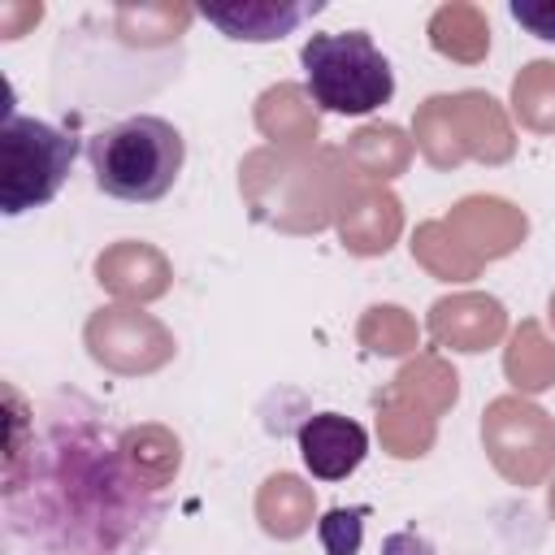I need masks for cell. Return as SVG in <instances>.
I'll use <instances>...</instances> for the list:
<instances>
[{
	"instance_id": "6da1fadb",
	"label": "cell",
	"mask_w": 555,
	"mask_h": 555,
	"mask_svg": "<svg viewBox=\"0 0 555 555\" xmlns=\"http://www.w3.org/2000/svg\"><path fill=\"white\" fill-rule=\"evenodd\" d=\"M4 520L39 555H139L160 520L108 429L104 412L78 395L26 403L4 382Z\"/></svg>"
},
{
	"instance_id": "7a4b0ae2",
	"label": "cell",
	"mask_w": 555,
	"mask_h": 555,
	"mask_svg": "<svg viewBox=\"0 0 555 555\" xmlns=\"http://www.w3.org/2000/svg\"><path fill=\"white\" fill-rule=\"evenodd\" d=\"M364 178L338 143L273 147L260 143L238 160V195L256 225L278 234H317L338 225Z\"/></svg>"
},
{
	"instance_id": "3957f363",
	"label": "cell",
	"mask_w": 555,
	"mask_h": 555,
	"mask_svg": "<svg viewBox=\"0 0 555 555\" xmlns=\"http://www.w3.org/2000/svg\"><path fill=\"white\" fill-rule=\"evenodd\" d=\"M87 160L104 195L121 204H156L173 191L186 160V143L173 121L134 113L95 130L87 143Z\"/></svg>"
},
{
	"instance_id": "277c9868",
	"label": "cell",
	"mask_w": 555,
	"mask_h": 555,
	"mask_svg": "<svg viewBox=\"0 0 555 555\" xmlns=\"http://www.w3.org/2000/svg\"><path fill=\"white\" fill-rule=\"evenodd\" d=\"M308 91L317 108L338 117H364L395 95V69L369 30H325L308 35L299 48Z\"/></svg>"
},
{
	"instance_id": "5b68a950",
	"label": "cell",
	"mask_w": 555,
	"mask_h": 555,
	"mask_svg": "<svg viewBox=\"0 0 555 555\" xmlns=\"http://www.w3.org/2000/svg\"><path fill=\"white\" fill-rule=\"evenodd\" d=\"M78 139L52 121L17 117L4 108L0 121V212L17 217L43 208L69 178Z\"/></svg>"
},
{
	"instance_id": "8992f818",
	"label": "cell",
	"mask_w": 555,
	"mask_h": 555,
	"mask_svg": "<svg viewBox=\"0 0 555 555\" xmlns=\"http://www.w3.org/2000/svg\"><path fill=\"white\" fill-rule=\"evenodd\" d=\"M481 451L507 486H542L555 477V416L529 395H499L481 412Z\"/></svg>"
},
{
	"instance_id": "52a82bcc",
	"label": "cell",
	"mask_w": 555,
	"mask_h": 555,
	"mask_svg": "<svg viewBox=\"0 0 555 555\" xmlns=\"http://www.w3.org/2000/svg\"><path fill=\"white\" fill-rule=\"evenodd\" d=\"M82 347L87 356L117 377H147L160 373L173 356H178V338L173 330L143 312L139 304H104L87 317L82 325Z\"/></svg>"
},
{
	"instance_id": "ba28073f",
	"label": "cell",
	"mask_w": 555,
	"mask_h": 555,
	"mask_svg": "<svg viewBox=\"0 0 555 555\" xmlns=\"http://www.w3.org/2000/svg\"><path fill=\"white\" fill-rule=\"evenodd\" d=\"M425 330H429L434 347L477 356V351H490L503 343L507 308L486 291H455V295H442L429 304Z\"/></svg>"
},
{
	"instance_id": "9c48e42d",
	"label": "cell",
	"mask_w": 555,
	"mask_h": 555,
	"mask_svg": "<svg viewBox=\"0 0 555 555\" xmlns=\"http://www.w3.org/2000/svg\"><path fill=\"white\" fill-rule=\"evenodd\" d=\"M91 273L113 295V304H139V308L160 299V295H169V286H173L169 256L156 243H147V238H117V243H108L95 256Z\"/></svg>"
},
{
	"instance_id": "30bf717a",
	"label": "cell",
	"mask_w": 555,
	"mask_h": 555,
	"mask_svg": "<svg viewBox=\"0 0 555 555\" xmlns=\"http://www.w3.org/2000/svg\"><path fill=\"white\" fill-rule=\"evenodd\" d=\"M460 238L464 247L490 264V260H503L512 251H520V243L529 238V217L520 204L503 199V195H464L451 204V212L442 217Z\"/></svg>"
},
{
	"instance_id": "8fae6325",
	"label": "cell",
	"mask_w": 555,
	"mask_h": 555,
	"mask_svg": "<svg viewBox=\"0 0 555 555\" xmlns=\"http://www.w3.org/2000/svg\"><path fill=\"white\" fill-rule=\"evenodd\" d=\"M195 9L225 39L273 43V39L295 35L312 13H321V0H204Z\"/></svg>"
},
{
	"instance_id": "7c38bea8",
	"label": "cell",
	"mask_w": 555,
	"mask_h": 555,
	"mask_svg": "<svg viewBox=\"0 0 555 555\" xmlns=\"http://www.w3.org/2000/svg\"><path fill=\"white\" fill-rule=\"evenodd\" d=\"M299 460L317 481H343L351 477L369 455V434L360 421L343 412H312L299 425Z\"/></svg>"
},
{
	"instance_id": "4fadbf2b",
	"label": "cell",
	"mask_w": 555,
	"mask_h": 555,
	"mask_svg": "<svg viewBox=\"0 0 555 555\" xmlns=\"http://www.w3.org/2000/svg\"><path fill=\"white\" fill-rule=\"evenodd\" d=\"M195 4L186 0H121L108 13V39L126 52H169L195 22Z\"/></svg>"
},
{
	"instance_id": "5bb4252c",
	"label": "cell",
	"mask_w": 555,
	"mask_h": 555,
	"mask_svg": "<svg viewBox=\"0 0 555 555\" xmlns=\"http://www.w3.org/2000/svg\"><path fill=\"white\" fill-rule=\"evenodd\" d=\"M451 113H455V130H460V143H464L468 160L507 165L516 156L512 117H507V108L490 91H481V87L451 91Z\"/></svg>"
},
{
	"instance_id": "9a60e30c",
	"label": "cell",
	"mask_w": 555,
	"mask_h": 555,
	"mask_svg": "<svg viewBox=\"0 0 555 555\" xmlns=\"http://www.w3.org/2000/svg\"><path fill=\"white\" fill-rule=\"evenodd\" d=\"M251 121L264 143L273 147H308L321 139V108L308 82H273L256 95Z\"/></svg>"
},
{
	"instance_id": "2e32d148",
	"label": "cell",
	"mask_w": 555,
	"mask_h": 555,
	"mask_svg": "<svg viewBox=\"0 0 555 555\" xmlns=\"http://www.w3.org/2000/svg\"><path fill=\"white\" fill-rule=\"evenodd\" d=\"M334 230H338V243L351 256H386L403 234V204L390 186L364 182L360 195L343 208Z\"/></svg>"
},
{
	"instance_id": "e0dca14e",
	"label": "cell",
	"mask_w": 555,
	"mask_h": 555,
	"mask_svg": "<svg viewBox=\"0 0 555 555\" xmlns=\"http://www.w3.org/2000/svg\"><path fill=\"white\" fill-rule=\"evenodd\" d=\"M117 451L130 468V477L147 490V494H160L178 481L182 473V438L160 425V421H143V425H126L117 434Z\"/></svg>"
},
{
	"instance_id": "ac0fdd59",
	"label": "cell",
	"mask_w": 555,
	"mask_h": 555,
	"mask_svg": "<svg viewBox=\"0 0 555 555\" xmlns=\"http://www.w3.org/2000/svg\"><path fill=\"white\" fill-rule=\"evenodd\" d=\"M256 525L278 538V542H295L312 529L317 520V490L299 477V473H269L256 490Z\"/></svg>"
},
{
	"instance_id": "d6986e66",
	"label": "cell",
	"mask_w": 555,
	"mask_h": 555,
	"mask_svg": "<svg viewBox=\"0 0 555 555\" xmlns=\"http://www.w3.org/2000/svg\"><path fill=\"white\" fill-rule=\"evenodd\" d=\"M425 35H429V48L438 56L460 61V65H477L490 52V17L473 0H447V4H438L429 13V22H425Z\"/></svg>"
},
{
	"instance_id": "ffe728a7",
	"label": "cell",
	"mask_w": 555,
	"mask_h": 555,
	"mask_svg": "<svg viewBox=\"0 0 555 555\" xmlns=\"http://www.w3.org/2000/svg\"><path fill=\"white\" fill-rule=\"evenodd\" d=\"M343 152H347V160L356 165V173L364 182L390 186L412 165V134L403 126H395V121H369V126L347 134Z\"/></svg>"
},
{
	"instance_id": "44dd1931",
	"label": "cell",
	"mask_w": 555,
	"mask_h": 555,
	"mask_svg": "<svg viewBox=\"0 0 555 555\" xmlns=\"http://www.w3.org/2000/svg\"><path fill=\"white\" fill-rule=\"evenodd\" d=\"M373 412H377V442L390 460H421L434 451V442H438L434 412L416 408L412 399H399L395 390H377Z\"/></svg>"
},
{
	"instance_id": "7402d4cb",
	"label": "cell",
	"mask_w": 555,
	"mask_h": 555,
	"mask_svg": "<svg viewBox=\"0 0 555 555\" xmlns=\"http://www.w3.org/2000/svg\"><path fill=\"white\" fill-rule=\"evenodd\" d=\"M386 390H395L399 399H412L416 408H425L434 416H447L460 403V373L442 351L421 347L416 356L403 360V369L386 382Z\"/></svg>"
},
{
	"instance_id": "603a6c76",
	"label": "cell",
	"mask_w": 555,
	"mask_h": 555,
	"mask_svg": "<svg viewBox=\"0 0 555 555\" xmlns=\"http://www.w3.org/2000/svg\"><path fill=\"white\" fill-rule=\"evenodd\" d=\"M503 377L516 395H542L555 386V338L542 330V321L525 317L503 347Z\"/></svg>"
},
{
	"instance_id": "cb8c5ba5",
	"label": "cell",
	"mask_w": 555,
	"mask_h": 555,
	"mask_svg": "<svg viewBox=\"0 0 555 555\" xmlns=\"http://www.w3.org/2000/svg\"><path fill=\"white\" fill-rule=\"evenodd\" d=\"M412 260L429 273V278H438V282H473V278H481V260L464 247V238L438 217V221H421L416 230H412Z\"/></svg>"
},
{
	"instance_id": "d4e9b609",
	"label": "cell",
	"mask_w": 555,
	"mask_h": 555,
	"mask_svg": "<svg viewBox=\"0 0 555 555\" xmlns=\"http://www.w3.org/2000/svg\"><path fill=\"white\" fill-rule=\"evenodd\" d=\"M412 147L434 165V169H455L464 165V143H460V130H455V113H451V91H438V95H425L416 104V117H412Z\"/></svg>"
},
{
	"instance_id": "484cf974",
	"label": "cell",
	"mask_w": 555,
	"mask_h": 555,
	"mask_svg": "<svg viewBox=\"0 0 555 555\" xmlns=\"http://www.w3.org/2000/svg\"><path fill=\"white\" fill-rule=\"evenodd\" d=\"M512 117L529 134H555V61H525L512 78Z\"/></svg>"
},
{
	"instance_id": "4316f807",
	"label": "cell",
	"mask_w": 555,
	"mask_h": 555,
	"mask_svg": "<svg viewBox=\"0 0 555 555\" xmlns=\"http://www.w3.org/2000/svg\"><path fill=\"white\" fill-rule=\"evenodd\" d=\"M356 343L369 351V356H416L421 351V330H416V317L399 304H373L360 312L356 321Z\"/></svg>"
},
{
	"instance_id": "83f0119b",
	"label": "cell",
	"mask_w": 555,
	"mask_h": 555,
	"mask_svg": "<svg viewBox=\"0 0 555 555\" xmlns=\"http://www.w3.org/2000/svg\"><path fill=\"white\" fill-rule=\"evenodd\" d=\"M317 538L325 555H356L364 542V507H334L317 520Z\"/></svg>"
},
{
	"instance_id": "f1b7e54d",
	"label": "cell",
	"mask_w": 555,
	"mask_h": 555,
	"mask_svg": "<svg viewBox=\"0 0 555 555\" xmlns=\"http://www.w3.org/2000/svg\"><path fill=\"white\" fill-rule=\"evenodd\" d=\"M39 0H0V39H22L30 26H39Z\"/></svg>"
},
{
	"instance_id": "f546056e",
	"label": "cell",
	"mask_w": 555,
	"mask_h": 555,
	"mask_svg": "<svg viewBox=\"0 0 555 555\" xmlns=\"http://www.w3.org/2000/svg\"><path fill=\"white\" fill-rule=\"evenodd\" d=\"M512 17L538 35V39H555V0H512Z\"/></svg>"
},
{
	"instance_id": "4dcf8cb0",
	"label": "cell",
	"mask_w": 555,
	"mask_h": 555,
	"mask_svg": "<svg viewBox=\"0 0 555 555\" xmlns=\"http://www.w3.org/2000/svg\"><path fill=\"white\" fill-rule=\"evenodd\" d=\"M382 551H386V555H434V546H429L416 529H399V533H390Z\"/></svg>"
},
{
	"instance_id": "1f68e13d",
	"label": "cell",
	"mask_w": 555,
	"mask_h": 555,
	"mask_svg": "<svg viewBox=\"0 0 555 555\" xmlns=\"http://www.w3.org/2000/svg\"><path fill=\"white\" fill-rule=\"evenodd\" d=\"M546 512H551V520H555V477H551V486H546Z\"/></svg>"
},
{
	"instance_id": "d6a6232c",
	"label": "cell",
	"mask_w": 555,
	"mask_h": 555,
	"mask_svg": "<svg viewBox=\"0 0 555 555\" xmlns=\"http://www.w3.org/2000/svg\"><path fill=\"white\" fill-rule=\"evenodd\" d=\"M546 321H551V330H555V291H551V299H546Z\"/></svg>"
}]
</instances>
